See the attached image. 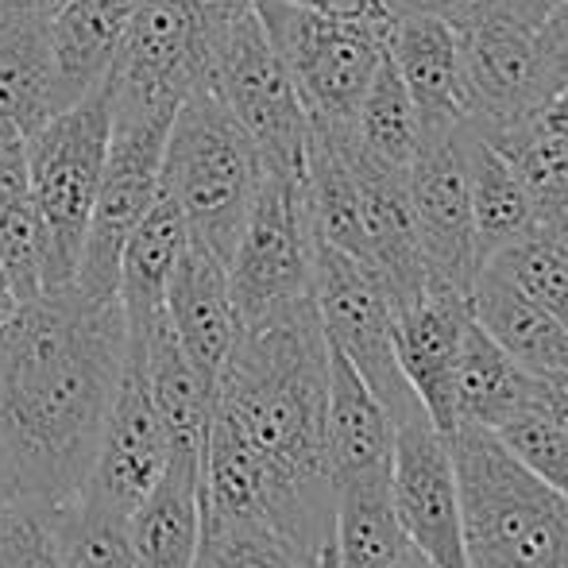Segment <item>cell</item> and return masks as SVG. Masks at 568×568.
I'll return each mask as SVG.
<instances>
[{
  "mask_svg": "<svg viewBox=\"0 0 568 568\" xmlns=\"http://www.w3.org/2000/svg\"><path fill=\"white\" fill-rule=\"evenodd\" d=\"M561 0H499V12H507L510 20L526 23V28H538Z\"/></svg>",
  "mask_w": 568,
  "mask_h": 568,
  "instance_id": "60d3db41",
  "label": "cell"
},
{
  "mask_svg": "<svg viewBox=\"0 0 568 568\" xmlns=\"http://www.w3.org/2000/svg\"><path fill=\"white\" fill-rule=\"evenodd\" d=\"M422 263L434 286L471 294L479 275L476 229H471L468 171H464V128L422 132L418 159L406 171Z\"/></svg>",
  "mask_w": 568,
  "mask_h": 568,
  "instance_id": "5bb4252c",
  "label": "cell"
},
{
  "mask_svg": "<svg viewBox=\"0 0 568 568\" xmlns=\"http://www.w3.org/2000/svg\"><path fill=\"white\" fill-rule=\"evenodd\" d=\"M460 484L468 568H568V499L510 456L491 429L445 434Z\"/></svg>",
  "mask_w": 568,
  "mask_h": 568,
  "instance_id": "3957f363",
  "label": "cell"
},
{
  "mask_svg": "<svg viewBox=\"0 0 568 568\" xmlns=\"http://www.w3.org/2000/svg\"><path fill=\"white\" fill-rule=\"evenodd\" d=\"M16 148V143H8V140H0V159H4L8 155V151H12Z\"/></svg>",
  "mask_w": 568,
  "mask_h": 568,
  "instance_id": "7dc6e473",
  "label": "cell"
},
{
  "mask_svg": "<svg viewBox=\"0 0 568 568\" xmlns=\"http://www.w3.org/2000/svg\"><path fill=\"white\" fill-rule=\"evenodd\" d=\"M395 422L356 367L329 344V395H325V460L333 484L390 476Z\"/></svg>",
  "mask_w": 568,
  "mask_h": 568,
  "instance_id": "44dd1931",
  "label": "cell"
},
{
  "mask_svg": "<svg viewBox=\"0 0 568 568\" xmlns=\"http://www.w3.org/2000/svg\"><path fill=\"white\" fill-rule=\"evenodd\" d=\"M286 4H302L314 8V12H329V16H348V20H372V23H390V0H286Z\"/></svg>",
  "mask_w": 568,
  "mask_h": 568,
  "instance_id": "ab89813d",
  "label": "cell"
},
{
  "mask_svg": "<svg viewBox=\"0 0 568 568\" xmlns=\"http://www.w3.org/2000/svg\"><path fill=\"white\" fill-rule=\"evenodd\" d=\"M278 59L286 62L314 132H352L375 67L387 54L390 23L348 20L286 0H255Z\"/></svg>",
  "mask_w": 568,
  "mask_h": 568,
  "instance_id": "52a82bcc",
  "label": "cell"
},
{
  "mask_svg": "<svg viewBox=\"0 0 568 568\" xmlns=\"http://www.w3.org/2000/svg\"><path fill=\"white\" fill-rule=\"evenodd\" d=\"M194 568H310L267 526L252 523H213L202 518Z\"/></svg>",
  "mask_w": 568,
  "mask_h": 568,
  "instance_id": "836d02e7",
  "label": "cell"
},
{
  "mask_svg": "<svg viewBox=\"0 0 568 568\" xmlns=\"http://www.w3.org/2000/svg\"><path fill=\"white\" fill-rule=\"evenodd\" d=\"M171 449V434L159 418L148 372H143V344L140 337H128L124 372H120L116 395L101 426L90 476L78 495L128 518L135 503L151 491V484L163 476Z\"/></svg>",
  "mask_w": 568,
  "mask_h": 568,
  "instance_id": "9a60e30c",
  "label": "cell"
},
{
  "mask_svg": "<svg viewBox=\"0 0 568 568\" xmlns=\"http://www.w3.org/2000/svg\"><path fill=\"white\" fill-rule=\"evenodd\" d=\"M471 317L518 367L526 372H568V325L557 322L549 310L530 302L523 291L495 275L491 267H479L468 294Z\"/></svg>",
  "mask_w": 568,
  "mask_h": 568,
  "instance_id": "cb8c5ba5",
  "label": "cell"
},
{
  "mask_svg": "<svg viewBox=\"0 0 568 568\" xmlns=\"http://www.w3.org/2000/svg\"><path fill=\"white\" fill-rule=\"evenodd\" d=\"M387 59L418 105L422 132L464 128L460 28L434 12H395L387 28Z\"/></svg>",
  "mask_w": 568,
  "mask_h": 568,
  "instance_id": "ac0fdd59",
  "label": "cell"
},
{
  "mask_svg": "<svg viewBox=\"0 0 568 568\" xmlns=\"http://www.w3.org/2000/svg\"><path fill=\"white\" fill-rule=\"evenodd\" d=\"M163 314L186 356L217 387V372L236 341L240 317L229 291V263L213 255L202 240L190 236L186 252L179 255V267L166 283Z\"/></svg>",
  "mask_w": 568,
  "mask_h": 568,
  "instance_id": "d6986e66",
  "label": "cell"
},
{
  "mask_svg": "<svg viewBox=\"0 0 568 568\" xmlns=\"http://www.w3.org/2000/svg\"><path fill=\"white\" fill-rule=\"evenodd\" d=\"M530 410V372L518 367L471 317L453 364V429H499Z\"/></svg>",
  "mask_w": 568,
  "mask_h": 568,
  "instance_id": "4316f807",
  "label": "cell"
},
{
  "mask_svg": "<svg viewBox=\"0 0 568 568\" xmlns=\"http://www.w3.org/2000/svg\"><path fill=\"white\" fill-rule=\"evenodd\" d=\"M260 182V151L232 120L225 101L213 90L190 93L171 120L159 166V194L179 205L190 236L229 263Z\"/></svg>",
  "mask_w": 568,
  "mask_h": 568,
  "instance_id": "277c9868",
  "label": "cell"
},
{
  "mask_svg": "<svg viewBox=\"0 0 568 568\" xmlns=\"http://www.w3.org/2000/svg\"><path fill=\"white\" fill-rule=\"evenodd\" d=\"M329 341L314 298L240 322L213 387V414L267 464L286 499L283 541L310 568L333 546L337 487L325 460Z\"/></svg>",
  "mask_w": 568,
  "mask_h": 568,
  "instance_id": "7a4b0ae2",
  "label": "cell"
},
{
  "mask_svg": "<svg viewBox=\"0 0 568 568\" xmlns=\"http://www.w3.org/2000/svg\"><path fill=\"white\" fill-rule=\"evenodd\" d=\"M495 8H499V0H390V12H434L449 20L453 28H471Z\"/></svg>",
  "mask_w": 568,
  "mask_h": 568,
  "instance_id": "8d00e7d4",
  "label": "cell"
},
{
  "mask_svg": "<svg viewBox=\"0 0 568 568\" xmlns=\"http://www.w3.org/2000/svg\"><path fill=\"white\" fill-rule=\"evenodd\" d=\"M390 503L418 554H426L437 568H468L456 464L426 406L395 418Z\"/></svg>",
  "mask_w": 568,
  "mask_h": 568,
  "instance_id": "4fadbf2b",
  "label": "cell"
},
{
  "mask_svg": "<svg viewBox=\"0 0 568 568\" xmlns=\"http://www.w3.org/2000/svg\"><path fill=\"white\" fill-rule=\"evenodd\" d=\"M0 263H4L12 291L20 302L43 294V267H47V240L43 221L31 202L28 166H23V143H16L0 159Z\"/></svg>",
  "mask_w": 568,
  "mask_h": 568,
  "instance_id": "4dcf8cb0",
  "label": "cell"
},
{
  "mask_svg": "<svg viewBox=\"0 0 568 568\" xmlns=\"http://www.w3.org/2000/svg\"><path fill=\"white\" fill-rule=\"evenodd\" d=\"M464 62V128L479 140L538 116L565 90L549 67L538 36L495 8L471 28H460Z\"/></svg>",
  "mask_w": 568,
  "mask_h": 568,
  "instance_id": "7c38bea8",
  "label": "cell"
},
{
  "mask_svg": "<svg viewBox=\"0 0 568 568\" xmlns=\"http://www.w3.org/2000/svg\"><path fill=\"white\" fill-rule=\"evenodd\" d=\"M135 0H67L47 16L54 85L62 109L93 90L113 70Z\"/></svg>",
  "mask_w": 568,
  "mask_h": 568,
  "instance_id": "603a6c76",
  "label": "cell"
},
{
  "mask_svg": "<svg viewBox=\"0 0 568 568\" xmlns=\"http://www.w3.org/2000/svg\"><path fill=\"white\" fill-rule=\"evenodd\" d=\"M314 247L306 182L263 171L260 194L229 255V291L240 322L314 298Z\"/></svg>",
  "mask_w": 568,
  "mask_h": 568,
  "instance_id": "9c48e42d",
  "label": "cell"
},
{
  "mask_svg": "<svg viewBox=\"0 0 568 568\" xmlns=\"http://www.w3.org/2000/svg\"><path fill=\"white\" fill-rule=\"evenodd\" d=\"M352 143L356 151H364L367 159L395 171H410V163L418 159L422 148V116L414 105L410 90L398 78L395 62L383 54L375 67L367 93L352 120Z\"/></svg>",
  "mask_w": 568,
  "mask_h": 568,
  "instance_id": "f546056e",
  "label": "cell"
},
{
  "mask_svg": "<svg viewBox=\"0 0 568 568\" xmlns=\"http://www.w3.org/2000/svg\"><path fill=\"white\" fill-rule=\"evenodd\" d=\"M202 456L174 445L163 476L128 515L140 568H194L202 541Z\"/></svg>",
  "mask_w": 568,
  "mask_h": 568,
  "instance_id": "ffe728a7",
  "label": "cell"
},
{
  "mask_svg": "<svg viewBox=\"0 0 568 568\" xmlns=\"http://www.w3.org/2000/svg\"><path fill=\"white\" fill-rule=\"evenodd\" d=\"M471 322L468 294L429 283L418 298L395 310V352L406 383L442 434L453 429V364Z\"/></svg>",
  "mask_w": 568,
  "mask_h": 568,
  "instance_id": "e0dca14e",
  "label": "cell"
},
{
  "mask_svg": "<svg viewBox=\"0 0 568 568\" xmlns=\"http://www.w3.org/2000/svg\"><path fill=\"white\" fill-rule=\"evenodd\" d=\"M395 568H437L434 561H429L426 554H418V549H410V554L403 557V561H398Z\"/></svg>",
  "mask_w": 568,
  "mask_h": 568,
  "instance_id": "bcb514c9",
  "label": "cell"
},
{
  "mask_svg": "<svg viewBox=\"0 0 568 568\" xmlns=\"http://www.w3.org/2000/svg\"><path fill=\"white\" fill-rule=\"evenodd\" d=\"M464 171H468V202H471V229H476L479 267L503 252L515 240L538 232L534 225L530 197L518 182L515 166L503 159L487 140L464 128Z\"/></svg>",
  "mask_w": 568,
  "mask_h": 568,
  "instance_id": "83f0119b",
  "label": "cell"
},
{
  "mask_svg": "<svg viewBox=\"0 0 568 568\" xmlns=\"http://www.w3.org/2000/svg\"><path fill=\"white\" fill-rule=\"evenodd\" d=\"M538 116L546 120L549 128H557V132H565V135H568V90H561V93H557V98L549 101V105L541 109Z\"/></svg>",
  "mask_w": 568,
  "mask_h": 568,
  "instance_id": "7bdbcfd3",
  "label": "cell"
},
{
  "mask_svg": "<svg viewBox=\"0 0 568 568\" xmlns=\"http://www.w3.org/2000/svg\"><path fill=\"white\" fill-rule=\"evenodd\" d=\"M23 484H20V471H16L12 456H8V449L0 445V507H8V503L23 499Z\"/></svg>",
  "mask_w": 568,
  "mask_h": 568,
  "instance_id": "b9f144b4",
  "label": "cell"
},
{
  "mask_svg": "<svg viewBox=\"0 0 568 568\" xmlns=\"http://www.w3.org/2000/svg\"><path fill=\"white\" fill-rule=\"evenodd\" d=\"M140 344H143V372H148L151 398H155L159 418H163L166 434H171V445L205 453V437H210V422H213V383L186 356V348L174 337L166 314H159L148 325Z\"/></svg>",
  "mask_w": 568,
  "mask_h": 568,
  "instance_id": "484cf974",
  "label": "cell"
},
{
  "mask_svg": "<svg viewBox=\"0 0 568 568\" xmlns=\"http://www.w3.org/2000/svg\"><path fill=\"white\" fill-rule=\"evenodd\" d=\"M530 406L568 437V372H530Z\"/></svg>",
  "mask_w": 568,
  "mask_h": 568,
  "instance_id": "74e56055",
  "label": "cell"
},
{
  "mask_svg": "<svg viewBox=\"0 0 568 568\" xmlns=\"http://www.w3.org/2000/svg\"><path fill=\"white\" fill-rule=\"evenodd\" d=\"M109 135H113V85L105 74L85 98L54 113L39 132L23 140L31 202L39 210L47 240L43 294L74 286L78 255L90 229L101 171H105Z\"/></svg>",
  "mask_w": 568,
  "mask_h": 568,
  "instance_id": "5b68a950",
  "label": "cell"
},
{
  "mask_svg": "<svg viewBox=\"0 0 568 568\" xmlns=\"http://www.w3.org/2000/svg\"><path fill=\"white\" fill-rule=\"evenodd\" d=\"M171 120L174 116L166 113H113L105 171H101L90 229H85L74 271V291L85 298H116L120 252L159 197V166H163Z\"/></svg>",
  "mask_w": 568,
  "mask_h": 568,
  "instance_id": "30bf717a",
  "label": "cell"
},
{
  "mask_svg": "<svg viewBox=\"0 0 568 568\" xmlns=\"http://www.w3.org/2000/svg\"><path fill=\"white\" fill-rule=\"evenodd\" d=\"M16 306H20V298H16V291H12V278H8L4 263H0V329H4V322L16 314Z\"/></svg>",
  "mask_w": 568,
  "mask_h": 568,
  "instance_id": "ee69618b",
  "label": "cell"
},
{
  "mask_svg": "<svg viewBox=\"0 0 568 568\" xmlns=\"http://www.w3.org/2000/svg\"><path fill=\"white\" fill-rule=\"evenodd\" d=\"M210 90L225 101L232 120L255 143L263 171L306 182L310 116L291 70L255 16V0L221 43Z\"/></svg>",
  "mask_w": 568,
  "mask_h": 568,
  "instance_id": "ba28073f",
  "label": "cell"
},
{
  "mask_svg": "<svg viewBox=\"0 0 568 568\" xmlns=\"http://www.w3.org/2000/svg\"><path fill=\"white\" fill-rule=\"evenodd\" d=\"M348 159L359 186V229H364V263L379 275L390 310L406 306L429 286L422 263L418 229H414L406 171L383 166L356 151L348 135Z\"/></svg>",
  "mask_w": 568,
  "mask_h": 568,
  "instance_id": "2e32d148",
  "label": "cell"
},
{
  "mask_svg": "<svg viewBox=\"0 0 568 568\" xmlns=\"http://www.w3.org/2000/svg\"><path fill=\"white\" fill-rule=\"evenodd\" d=\"M534 36H538L541 51H546L549 67L561 74L565 90H568V0H561V4L554 8V12L546 16V20L534 28Z\"/></svg>",
  "mask_w": 568,
  "mask_h": 568,
  "instance_id": "f35d334b",
  "label": "cell"
},
{
  "mask_svg": "<svg viewBox=\"0 0 568 568\" xmlns=\"http://www.w3.org/2000/svg\"><path fill=\"white\" fill-rule=\"evenodd\" d=\"M59 503L23 499L0 507V568H62L54 541Z\"/></svg>",
  "mask_w": 568,
  "mask_h": 568,
  "instance_id": "e575fe53",
  "label": "cell"
},
{
  "mask_svg": "<svg viewBox=\"0 0 568 568\" xmlns=\"http://www.w3.org/2000/svg\"><path fill=\"white\" fill-rule=\"evenodd\" d=\"M62 113L47 16L0 4V140L23 143Z\"/></svg>",
  "mask_w": 568,
  "mask_h": 568,
  "instance_id": "7402d4cb",
  "label": "cell"
},
{
  "mask_svg": "<svg viewBox=\"0 0 568 568\" xmlns=\"http://www.w3.org/2000/svg\"><path fill=\"white\" fill-rule=\"evenodd\" d=\"M54 541H59L62 568H140V557L128 538V518L85 495L59 503Z\"/></svg>",
  "mask_w": 568,
  "mask_h": 568,
  "instance_id": "1f68e13d",
  "label": "cell"
},
{
  "mask_svg": "<svg viewBox=\"0 0 568 568\" xmlns=\"http://www.w3.org/2000/svg\"><path fill=\"white\" fill-rule=\"evenodd\" d=\"M190 244V225L179 205L166 194L155 197L143 221L132 229L124 252H120V286L116 298L124 306V322L132 337H143L148 325L163 314L166 283H171L179 255Z\"/></svg>",
  "mask_w": 568,
  "mask_h": 568,
  "instance_id": "d4e9b609",
  "label": "cell"
},
{
  "mask_svg": "<svg viewBox=\"0 0 568 568\" xmlns=\"http://www.w3.org/2000/svg\"><path fill=\"white\" fill-rule=\"evenodd\" d=\"M495 437L507 445L510 456H515L523 468H530L541 484H549L554 491H561L568 499V437L546 418V414H538L530 406V410L503 422V426L495 429Z\"/></svg>",
  "mask_w": 568,
  "mask_h": 568,
  "instance_id": "d590c367",
  "label": "cell"
},
{
  "mask_svg": "<svg viewBox=\"0 0 568 568\" xmlns=\"http://www.w3.org/2000/svg\"><path fill=\"white\" fill-rule=\"evenodd\" d=\"M4 8H20V12H36V16H51L59 12L67 0H0Z\"/></svg>",
  "mask_w": 568,
  "mask_h": 568,
  "instance_id": "f6af8a7d",
  "label": "cell"
},
{
  "mask_svg": "<svg viewBox=\"0 0 568 568\" xmlns=\"http://www.w3.org/2000/svg\"><path fill=\"white\" fill-rule=\"evenodd\" d=\"M252 0H135L109 70L113 113H166L213 85V62Z\"/></svg>",
  "mask_w": 568,
  "mask_h": 568,
  "instance_id": "8992f818",
  "label": "cell"
},
{
  "mask_svg": "<svg viewBox=\"0 0 568 568\" xmlns=\"http://www.w3.org/2000/svg\"><path fill=\"white\" fill-rule=\"evenodd\" d=\"M128 356L120 298L20 302L0 329V445L31 499L67 503L90 476Z\"/></svg>",
  "mask_w": 568,
  "mask_h": 568,
  "instance_id": "6da1fadb",
  "label": "cell"
},
{
  "mask_svg": "<svg viewBox=\"0 0 568 568\" xmlns=\"http://www.w3.org/2000/svg\"><path fill=\"white\" fill-rule=\"evenodd\" d=\"M487 143L515 166L538 232H568V135L530 116L495 132Z\"/></svg>",
  "mask_w": 568,
  "mask_h": 568,
  "instance_id": "f1b7e54d",
  "label": "cell"
},
{
  "mask_svg": "<svg viewBox=\"0 0 568 568\" xmlns=\"http://www.w3.org/2000/svg\"><path fill=\"white\" fill-rule=\"evenodd\" d=\"M568 325V232H530L484 263Z\"/></svg>",
  "mask_w": 568,
  "mask_h": 568,
  "instance_id": "d6a6232c",
  "label": "cell"
},
{
  "mask_svg": "<svg viewBox=\"0 0 568 568\" xmlns=\"http://www.w3.org/2000/svg\"><path fill=\"white\" fill-rule=\"evenodd\" d=\"M314 306L322 317L325 341L344 352L359 379L387 406L390 422L422 410V398L406 383L395 352V310L379 275L367 263L352 260L337 247H314Z\"/></svg>",
  "mask_w": 568,
  "mask_h": 568,
  "instance_id": "8fae6325",
  "label": "cell"
}]
</instances>
